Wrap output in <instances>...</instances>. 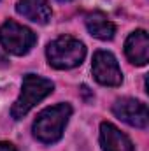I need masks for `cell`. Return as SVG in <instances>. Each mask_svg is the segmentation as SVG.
<instances>
[{"instance_id":"obj_1","label":"cell","mask_w":149,"mask_h":151,"mask_svg":"<svg viewBox=\"0 0 149 151\" xmlns=\"http://www.w3.org/2000/svg\"><path fill=\"white\" fill-rule=\"evenodd\" d=\"M72 114L69 104H56L40 111L34 121V135L44 144H53L62 139L63 130Z\"/></svg>"},{"instance_id":"obj_2","label":"cell","mask_w":149,"mask_h":151,"mask_svg":"<svg viewBox=\"0 0 149 151\" xmlns=\"http://www.w3.org/2000/svg\"><path fill=\"white\" fill-rule=\"evenodd\" d=\"M46 55H47V62L51 67L58 70H67L82 63L86 56V47L79 39L63 35L47 44Z\"/></svg>"},{"instance_id":"obj_3","label":"cell","mask_w":149,"mask_h":151,"mask_svg":"<svg viewBox=\"0 0 149 151\" xmlns=\"http://www.w3.org/2000/svg\"><path fill=\"white\" fill-rule=\"evenodd\" d=\"M53 90H54L53 81L35 74H27L23 77L21 93H19V97L16 99V102L12 104V109H11L12 118L21 119L34 106H37L39 102L44 100L47 95H51Z\"/></svg>"},{"instance_id":"obj_4","label":"cell","mask_w":149,"mask_h":151,"mask_svg":"<svg viewBox=\"0 0 149 151\" xmlns=\"http://www.w3.org/2000/svg\"><path fill=\"white\" fill-rule=\"evenodd\" d=\"M35 42H37V35L30 28H27L12 19H7L0 27V44L4 46L5 51L12 53L16 56L27 55L35 46Z\"/></svg>"},{"instance_id":"obj_5","label":"cell","mask_w":149,"mask_h":151,"mask_svg":"<svg viewBox=\"0 0 149 151\" xmlns=\"http://www.w3.org/2000/svg\"><path fill=\"white\" fill-rule=\"evenodd\" d=\"M93 76L104 86H119L123 83V72L117 60L109 51H97L93 56Z\"/></svg>"},{"instance_id":"obj_6","label":"cell","mask_w":149,"mask_h":151,"mask_svg":"<svg viewBox=\"0 0 149 151\" xmlns=\"http://www.w3.org/2000/svg\"><path fill=\"white\" fill-rule=\"evenodd\" d=\"M112 113L116 114L121 121L128 123L130 127H137V128H146L149 123V113L148 106L140 100L125 97L119 99L114 106H112Z\"/></svg>"},{"instance_id":"obj_7","label":"cell","mask_w":149,"mask_h":151,"mask_svg":"<svg viewBox=\"0 0 149 151\" xmlns=\"http://www.w3.org/2000/svg\"><path fill=\"white\" fill-rule=\"evenodd\" d=\"M125 55L133 65H146L149 60V37L146 30H135L125 42Z\"/></svg>"},{"instance_id":"obj_8","label":"cell","mask_w":149,"mask_h":151,"mask_svg":"<svg viewBox=\"0 0 149 151\" xmlns=\"http://www.w3.org/2000/svg\"><path fill=\"white\" fill-rule=\"evenodd\" d=\"M100 144L104 151H133V144L128 135L107 121L100 125Z\"/></svg>"},{"instance_id":"obj_9","label":"cell","mask_w":149,"mask_h":151,"mask_svg":"<svg viewBox=\"0 0 149 151\" xmlns=\"http://www.w3.org/2000/svg\"><path fill=\"white\" fill-rule=\"evenodd\" d=\"M16 11L23 18L39 25H46L51 19V7L47 0H19Z\"/></svg>"},{"instance_id":"obj_10","label":"cell","mask_w":149,"mask_h":151,"mask_svg":"<svg viewBox=\"0 0 149 151\" xmlns=\"http://www.w3.org/2000/svg\"><path fill=\"white\" fill-rule=\"evenodd\" d=\"M86 28L93 37L100 39V40H111L116 34V25L107 19V16H104L102 12H91L86 16Z\"/></svg>"},{"instance_id":"obj_11","label":"cell","mask_w":149,"mask_h":151,"mask_svg":"<svg viewBox=\"0 0 149 151\" xmlns=\"http://www.w3.org/2000/svg\"><path fill=\"white\" fill-rule=\"evenodd\" d=\"M0 151H18L11 142H0Z\"/></svg>"},{"instance_id":"obj_12","label":"cell","mask_w":149,"mask_h":151,"mask_svg":"<svg viewBox=\"0 0 149 151\" xmlns=\"http://www.w3.org/2000/svg\"><path fill=\"white\" fill-rule=\"evenodd\" d=\"M0 62H2V63H4V65H7V60H5V58H4V56H2V55H0Z\"/></svg>"},{"instance_id":"obj_13","label":"cell","mask_w":149,"mask_h":151,"mask_svg":"<svg viewBox=\"0 0 149 151\" xmlns=\"http://www.w3.org/2000/svg\"><path fill=\"white\" fill-rule=\"evenodd\" d=\"M60 2H72V0H60Z\"/></svg>"}]
</instances>
